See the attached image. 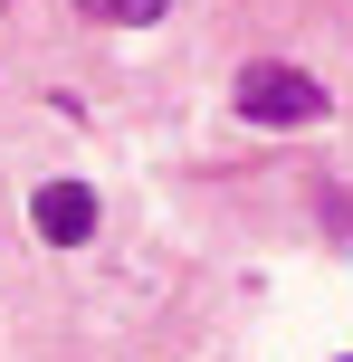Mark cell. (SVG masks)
<instances>
[{"instance_id":"obj_1","label":"cell","mask_w":353,"mask_h":362,"mask_svg":"<svg viewBox=\"0 0 353 362\" xmlns=\"http://www.w3.org/2000/svg\"><path fill=\"white\" fill-rule=\"evenodd\" d=\"M239 115L248 124H316L325 115V76L287 67V57H258V67L239 76Z\"/></svg>"},{"instance_id":"obj_2","label":"cell","mask_w":353,"mask_h":362,"mask_svg":"<svg viewBox=\"0 0 353 362\" xmlns=\"http://www.w3.org/2000/svg\"><path fill=\"white\" fill-rule=\"evenodd\" d=\"M29 219H38V238H57V248H86L96 238V191L86 181H48V191L29 200Z\"/></svg>"},{"instance_id":"obj_5","label":"cell","mask_w":353,"mask_h":362,"mask_svg":"<svg viewBox=\"0 0 353 362\" xmlns=\"http://www.w3.org/2000/svg\"><path fill=\"white\" fill-rule=\"evenodd\" d=\"M344 362H353V353H344Z\"/></svg>"},{"instance_id":"obj_4","label":"cell","mask_w":353,"mask_h":362,"mask_svg":"<svg viewBox=\"0 0 353 362\" xmlns=\"http://www.w3.org/2000/svg\"><path fill=\"white\" fill-rule=\"evenodd\" d=\"M76 10H86V19H115V0H76Z\"/></svg>"},{"instance_id":"obj_3","label":"cell","mask_w":353,"mask_h":362,"mask_svg":"<svg viewBox=\"0 0 353 362\" xmlns=\"http://www.w3.org/2000/svg\"><path fill=\"white\" fill-rule=\"evenodd\" d=\"M115 19H125V29H153V19H163V0H115Z\"/></svg>"}]
</instances>
